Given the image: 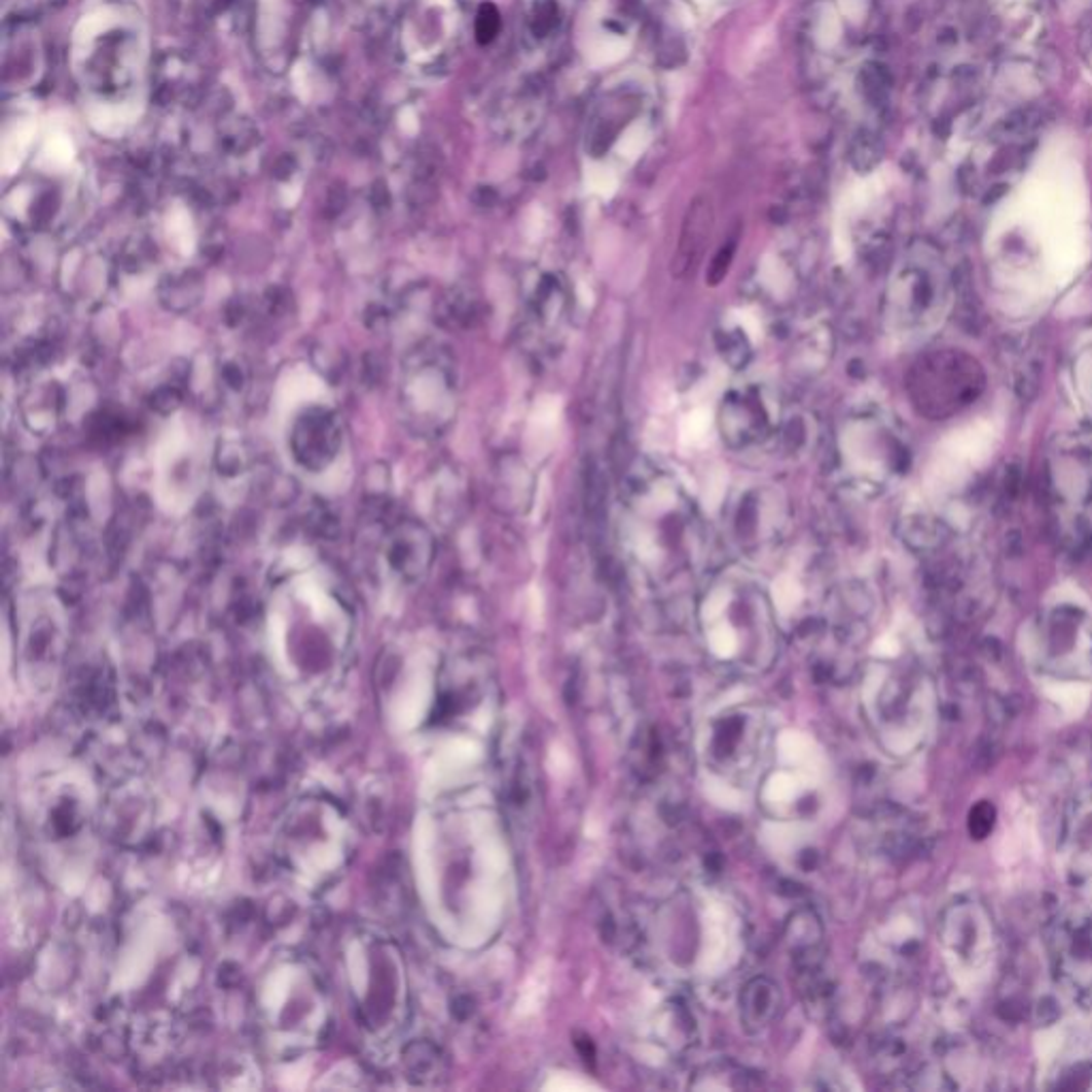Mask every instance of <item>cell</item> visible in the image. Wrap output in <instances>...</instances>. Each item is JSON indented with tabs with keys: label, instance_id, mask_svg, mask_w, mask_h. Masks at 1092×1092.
Masks as SVG:
<instances>
[{
	"label": "cell",
	"instance_id": "cell-30",
	"mask_svg": "<svg viewBox=\"0 0 1092 1092\" xmlns=\"http://www.w3.org/2000/svg\"><path fill=\"white\" fill-rule=\"evenodd\" d=\"M291 293L284 289V286H274V289H269L265 293V305L269 310V314H284L286 310L291 307Z\"/></svg>",
	"mask_w": 1092,
	"mask_h": 1092
},
{
	"label": "cell",
	"instance_id": "cell-9",
	"mask_svg": "<svg viewBox=\"0 0 1092 1092\" xmlns=\"http://www.w3.org/2000/svg\"><path fill=\"white\" fill-rule=\"evenodd\" d=\"M1054 958L1071 988L1086 992V975L1092 980V926L1062 929L1056 939Z\"/></svg>",
	"mask_w": 1092,
	"mask_h": 1092
},
{
	"label": "cell",
	"instance_id": "cell-15",
	"mask_svg": "<svg viewBox=\"0 0 1092 1092\" xmlns=\"http://www.w3.org/2000/svg\"><path fill=\"white\" fill-rule=\"evenodd\" d=\"M158 297L167 310L184 314L198 305L201 297H204V278L194 271L169 276L160 284Z\"/></svg>",
	"mask_w": 1092,
	"mask_h": 1092
},
{
	"label": "cell",
	"instance_id": "cell-33",
	"mask_svg": "<svg viewBox=\"0 0 1092 1092\" xmlns=\"http://www.w3.org/2000/svg\"><path fill=\"white\" fill-rule=\"evenodd\" d=\"M244 314H246L244 301L242 299H231L224 305V323L228 327H238L244 321Z\"/></svg>",
	"mask_w": 1092,
	"mask_h": 1092
},
{
	"label": "cell",
	"instance_id": "cell-21",
	"mask_svg": "<svg viewBox=\"0 0 1092 1092\" xmlns=\"http://www.w3.org/2000/svg\"><path fill=\"white\" fill-rule=\"evenodd\" d=\"M500 31H502V15L498 7L492 3H484L476 13V24H474L476 41L480 45H488L492 41H496Z\"/></svg>",
	"mask_w": 1092,
	"mask_h": 1092
},
{
	"label": "cell",
	"instance_id": "cell-28",
	"mask_svg": "<svg viewBox=\"0 0 1092 1092\" xmlns=\"http://www.w3.org/2000/svg\"><path fill=\"white\" fill-rule=\"evenodd\" d=\"M248 466V454L240 444H224L218 452V472L224 476H235Z\"/></svg>",
	"mask_w": 1092,
	"mask_h": 1092
},
{
	"label": "cell",
	"instance_id": "cell-31",
	"mask_svg": "<svg viewBox=\"0 0 1092 1092\" xmlns=\"http://www.w3.org/2000/svg\"><path fill=\"white\" fill-rule=\"evenodd\" d=\"M383 376H385L383 361L376 355H365V359H363V380H365V385L367 387L380 385Z\"/></svg>",
	"mask_w": 1092,
	"mask_h": 1092
},
{
	"label": "cell",
	"instance_id": "cell-3",
	"mask_svg": "<svg viewBox=\"0 0 1092 1092\" xmlns=\"http://www.w3.org/2000/svg\"><path fill=\"white\" fill-rule=\"evenodd\" d=\"M717 425L728 448L747 450L779 431V408L766 389L747 385L722 399Z\"/></svg>",
	"mask_w": 1092,
	"mask_h": 1092
},
{
	"label": "cell",
	"instance_id": "cell-27",
	"mask_svg": "<svg viewBox=\"0 0 1092 1092\" xmlns=\"http://www.w3.org/2000/svg\"><path fill=\"white\" fill-rule=\"evenodd\" d=\"M994 820H996V811L990 802L984 800L980 804H975L969 815V832L975 839H984L990 835Z\"/></svg>",
	"mask_w": 1092,
	"mask_h": 1092
},
{
	"label": "cell",
	"instance_id": "cell-12",
	"mask_svg": "<svg viewBox=\"0 0 1092 1092\" xmlns=\"http://www.w3.org/2000/svg\"><path fill=\"white\" fill-rule=\"evenodd\" d=\"M899 534L909 549L919 555H939L943 546L950 544L954 538V532L941 519L926 514L907 516V519L901 521Z\"/></svg>",
	"mask_w": 1092,
	"mask_h": 1092
},
{
	"label": "cell",
	"instance_id": "cell-5",
	"mask_svg": "<svg viewBox=\"0 0 1092 1092\" xmlns=\"http://www.w3.org/2000/svg\"><path fill=\"white\" fill-rule=\"evenodd\" d=\"M939 303V280L926 267L907 263L901 267L887 289L889 316L905 327H915Z\"/></svg>",
	"mask_w": 1092,
	"mask_h": 1092
},
{
	"label": "cell",
	"instance_id": "cell-25",
	"mask_svg": "<svg viewBox=\"0 0 1092 1092\" xmlns=\"http://www.w3.org/2000/svg\"><path fill=\"white\" fill-rule=\"evenodd\" d=\"M860 79H862V90H865V95L869 99H873V101L885 99V95L889 90V75H887L885 67L867 65L865 71H862Z\"/></svg>",
	"mask_w": 1092,
	"mask_h": 1092
},
{
	"label": "cell",
	"instance_id": "cell-11",
	"mask_svg": "<svg viewBox=\"0 0 1092 1092\" xmlns=\"http://www.w3.org/2000/svg\"><path fill=\"white\" fill-rule=\"evenodd\" d=\"M740 1022L747 1032L766 1030L781 1008L779 986L768 977H754L740 992Z\"/></svg>",
	"mask_w": 1092,
	"mask_h": 1092
},
{
	"label": "cell",
	"instance_id": "cell-8",
	"mask_svg": "<svg viewBox=\"0 0 1092 1092\" xmlns=\"http://www.w3.org/2000/svg\"><path fill=\"white\" fill-rule=\"evenodd\" d=\"M713 222L715 212L711 198L706 194L696 196L692 204H689L681 222V233L670 263L672 278L685 280L698 269L711 240Z\"/></svg>",
	"mask_w": 1092,
	"mask_h": 1092
},
{
	"label": "cell",
	"instance_id": "cell-23",
	"mask_svg": "<svg viewBox=\"0 0 1092 1092\" xmlns=\"http://www.w3.org/2000/svg\"><path fill=\"white\" fill-rule=\"evenodd\" d=\"M1040 385H1042V371H1040L1038 363L1028 361L1026 365H1022L1018 369L1016 380H1014V389H1016V395L1022 401H1032L1034 397H1038Z\"/></svg>",
	"mask_w": 1092,
	"mask_h": 1092
},
{
	"label": "cell",
	"instance_id": "cell-29",
	"mask_svg": "<svg viewBox=\"0 0 1092 1092\" xmlns=\"http://www.w3.org/2000/svg\"><path fill=\"white\" fill-rule=\"evenodd\" d=\"M310 527L316 536L321 538H335L337 532H339V525H337V519L331 514L329 508H319L312 512V521H310Z\"/></svg>",
	"mask_w": 1092,
	"mask_h": 1092
},
{
	"label": "cell",
	"instance_id": "cell-14",
	"mask_svg": "<svg viewBox=\"0 0 1092 1092\" xmlns=\"http://www.w3.org/2000/svg\"><path fill=\"white\" fill-rule=\"evenodd\" d=\"M568 307H570V301H568L566 284L553 274L544 276L536 286V297L532 305L534 319L538 321V325L544 329L559 327V323L566 319Z\"/></svg>",
	"mask_w": 1092,
	"mask_h": 1092
},
{
	"label": "cell",
	"instance_id": "cell-24",
	"mask_svg": "<svg viewBox=\"0 0 1092 1092\" xmlns=\"http://www.w3.org/2000/svg\"><path fill=\"white\" fill-rule=\"evenodd\" d=\"M126 431V421L120 416V414H111V412H99L93 416V423H90V434L95 438H99L101 442H107V440H118L122 434Z\"/></svg>",
	"mask_w": 1092,
	"mask_h": 1092
},
{
	"label": "cell",
	"instance_id": "cell-22",
	"mask_svg": "<svg viewBox=\"0 0 1092 1092\" xmlns=\"http://www.w3.org/2000/svg\"><path fill=\"white\" fill-rule=\"evenodd\" d=\"M559 9L555 0H536L532 7V31L536 37H546L557 26Z\"/></svg>",
	"mask_w": 1092,
	"mask_h": 1092
},
{
	"label": "cell",
	"instance_id": "cell-32",
	"mask_svg": "<svg viewBox=\"0 0 1092 1092\" xmlns=\"http://www.w3.org/2000/svg\"><path fill=\"white\" fill-rule=\"evenodd\" d=\"M222 380H224L228 387H231V389L240 391V389L246 385V373H244L242 365H238V363H226V365L222 367Z\"/></svg>",
	"mask_w": 1092,
	"mask_h": 1092
},
{
	"label": "cell",
	"instance_id": "cell-2",
	"mask_svg": "<svg viewBox=\"0 0 1092 1092\" xmlns=\"http://www.w3.org/2000/svg\"><path fill=\"white\" fill-rule=\"evenodd\" d=\"M984 371L960 351H933L919 357L907 376L911 404L919 414L943 421L982 395Z\"/></svg>",
	"mask_w": 1092,
	"mask_h": 1092
},
{
	"label": "cell",
	"instance_id": "cell-17",
	"mask_svg": "<svg viewBox=\"0 0 1092 1092\" xmlns=\"http://www.w3.org/2000/svg\"><path fill=\"white\" fill-rule=\"evenodd\" d=\"M436 321L446 329H466L478 319V301L466 291H450L436 305Z\"/></svg>",
	"mask_w": 1092,
	"mask_h": 1092
},
{
	"label": "cell",
	"instance_id": "cell-13",
	"mask_svg": "<svg viewBox=\"0 0 1092 1092\" xmlns=\"http://www.w3.org/2000/svg\"><path fill=\"white\" fill-rule=\"evenodd\" d=\"M786 941L792 958L824 954V926L813 909H798L786 924Z\"/></svg>",
	"mask_w": 1092,
	"mask_h": 1092
},
{
	"label": "cell",
	"instance_id": "cell-10",
	"mask_svg": "<svg viewBox=\"0 0 1092 1092\" xmlns=\"http://www.w3.org/2000/svg\"><path fill=\"white\" fill-rule=\"evenodd\" d=\"M536 478L534 472L525 466L523 459L516 454H506L500 459L496 470V502L506 512H525L534 502Z\"/></svg>",
	"mask_w": 1092,
	"mask_h": 1092
},
{
	"label": "cell",
	"instance_id": "cell-26",
	"mask_svg": "<svg viewBox=\"0 0 1092 1092\" xmlns=\"http://www.w3.org/2000/svg\"><path fill=\"white\" fill-rule=\"evenodd\" d=\"M182 399H184V395H182L180 387L162 385L154 393H150L148 404L158 414H171V412H176L182 406Z\"/></svg>",
	"mask_w": 1092,
	"mask_h": 1092
},
{
	"label": "cell",
	"instance_id": "cell-34",
	"mask_svg": "<svg viewBox=\"0 0 1092 1092\" xmlns=\"http://www.w3.org/2000/svg\"><path fill=\"white\" fill-rule=\"evenodd\" d=\"M1005 551H1008L1012 557H1018L1022 553V538L1018 532L1010 534L1008 540H1005Z\"/></svg>",
	"mask_w": 1092,
	"mask_h": 1092
},
{
	"label": "cell",
	"instance_id": "cell-7",
	"mask_svg": "<svg viewBox=\"0 0 1092 1092\" xmlns=\"http://www.w3.org/2000/svg\"><path fill=\"white\" fill-rule=\"evenodd\" d=\"M391 570L406 581H418L429 572L436 559V540L421 521H397L391 527L387 546Z\"/></svg>",
	"mask_w": 1092,
	"mask_h": 1092
},
{
	"label": "cell",
	"instance_id": "cell-16",
	"mask_svg": "<svg viewBox=\"0 0 1092 1092\" xmlns=\"http://www.w3.org/2000/svg\"><path fill=\"white\" fill-rule=\"evenodd\" d=\"M585 512L591 527H605L609 523V480L595 462L585 470Z\"/></svg>",
	"mask_w": 1092,
	"mask_h": 1092
},
{
	"label": "cell",
	"instance_id": "cell-20",
	"mask_svg": "<svg viewBox=\"0 0 1092 1092\" xmlns=\"http://www.w3.org/2000/svg\"><path fill=\"white\" fill-rule=\"evenodd\" d=\"M736 248H738V233H734L720 250L715 252L713 261L708 263V269H706V284L708 286H720L726 280V276H728V271H730V267L734 263Z\"/></svg>",
	"mask_w": 1092,
	"mask_h": 1092
},
{
	"label": "cell",
	"instance_id": "cell-18",
	"mask_svg": "<svg viewBox=\"0 0 1092 1092\" xmlns=\"http://www.w3.org/2000/svg\"><path fill=\"white\" fill-rule=\"evenodd\" d=\"M954 291L958 297V323L971 331L977 333L982 329V305L977 301L975 289H973V276L967 265H960L954 271Z\"/></svg>",
	"mask_w": 1092,
	"mask_h": 1092
},
{
	"label": "cell",
	"instance_id": "cell-6",
	"mask_svg": "<svg viewBox=\"0 0 1092 1092\" xmlns=\"http://www.w3.org/2000/svg\"><path fill=\"white\" fill-rule=\"evenodd\" d=\"M784 527V502L766 492L756 488L747 492L736 506L734 530L736 538L744 551H758L764 544L772 542Z\"/></svg>",
	"mask_w": 1092,
	"mask_h": 1092
},
{
	"label": "cell",
	"instance_id": "cell-4",
	"mask_svg": "<svg viewBox=\"0 0 1092 1092\" xmlns=\"http://www.w3.org/2000/svg\"><path fill=\"white\" fill-rule=\"evenodd\" d=\"M341 423L329 408H310L293 425L291 450L295 462L310 472H323L341 448Z\"/></svg>",
	"mask_w": 1092,
	"mask_h": 1092
},
{
	"label": "cell",
	"instance_id": "cell-1",
	"mask_svg": "<svg viewBox=\"0 0 1092 1092\" xmlns=\"http://www.w3.org/2000/svg\"><path fill=\"white\" fill-rule=\"evenodd\" d=\"M623 527L627 555L647 574L672 577L706 561L708 538L683 486L657 468L625 478Z\"/></svg>",
	"mask_w": 1092,
	"mask_h": 1092
},
{
	"label": "cell",
	"instance_id": "cell-19",
	"mask_svg": "<svg viewBox=\"0 0 1092 1092\" xmlns=\"http://www.w3.org/2000/svg\"><path fill=\"white\" fill-rule=\"evenodd\" d=\"M717 351L732 369H744L754 357L752 341L740 329H724L715 335Z\"/></svg>",
	"mask_w": 1092,
	"mask_h": 1092
}]
</instances>
